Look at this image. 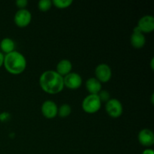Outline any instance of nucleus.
I'll list each match as a JSON object with an SVG mask.
<instances>
[{"label":"nucleus","instance_id":"f257e3e1","mask_svg":"<svg viewBox=\"0 0 154 154\" xmlns=\"http://www.w3.org/2000/svg\"><path fill=\"white\" fill-rule=\"evenodd\" d=\"M39 85L48 94H57L64 88L63 78L56 71L48 70L44 72L39 78Z\"/></svg>","mask_w":154,"mask_h":154},{"label":"nucleus","instance_id":"f03ea898","mask_svg":"<svg viewBox=\"0 0 154 154\" xmlns=\"http://www.w3.org/2000/svg\"><path fill=\"white\" fill-rule=\"evenodd\" d=\"M3 66L8 73L14 75H18L22 74L26 70L27 61L23 54L14 51L5 55Z\"/></svg>","mask_w":154,"mask_h":154},{"label":"nucleus","instance_id":"7ed1b4c3","mask_svg":"<svg viewBox=\"0 0 154 154\" xmlns=\"http://www.w3.org/2000/svg\"><path fill=\"white\" fill-rule=\"evenodd\" d=\"M81 106L84 112L90 114H95L100 110L102 102L97 95L89 94L84 99Z\"/></svg>","mask_w":154,"mask_h":154},{"label":"nucleus","instance_id":"20e7f679","mask_svg":"<svg viewBox=\"0 0 154 154\" xmlns=\"http://www.w3.org/2000/svg\"><path fill=\"white\" fill-rule=\"evenodd\" d=\"M105 111L108 116L112 118H118L123 112L121 102L117 99H111L105 103Z\"/></svg>","mask_w":154,"mask_h":154},{"label":"nucleus","instance_id":"39448f33","mask_svg":"<svg viewBox=\"0 0 154 154\" xmlns=\"http://www.w3.org/2000/svg\"><path fill=\"white\" fill-rule=\"evenodd\" d=\"M32 21V14L27 9H19L14 17V22L17 26L25 28Z\"/></svg>","mask_w":154,"mask_h":154},{"label":"nucleus","instance_id":"423d86ee","mask_svg":"<svg viewBox=\"0 0 154 154\" xmlns=\"http://www.w3.org/2000/svg\"><path fill=\"white\" fill-rule=\"evenodd\" d=\"M96 78L102 84L107 83L111 80L112 76V71L110 66L105 63H101L98 65L95 69Z\"/></svg>","mask_w":154,"mask_h":154},{"label":"nucleus","instance_id":"0eeeda50","mask_svg":"<svg viewBox=\"0 0 154 154\" xmlns=\"http://www.w3.org/2000/svg\"><path fill=\"white\" fill-rule=\"evenodd\" d=\"M82 77L76 72H71L63 78L64 87L70 90H78L82 85Z\"/></svg>","mask_w":154,"mask_h":154},{"label":"nucleus","instance_id":"6e6552de","mask_svg":"<svg viewBox=\"0 0 154 154\" xmlns=\"http://www.w3.org/2000/svg\"><path fill=\"white\" fill-rule=\"evenodd\" d=\"M42 115L47 119H54L57 116L58 113V106L52 100H46L43 102L42 105Z\"/></svg>","mask_w":154,"mask_h":154},{"label":"nucleus","instance_id":"1a4fd4ad","mask_svg":"<svg viewBox=\"0 0 154 154\" xmlns=\"http://www.w3.org/2000/svg\"><path fill=\"white\" fill-rule=\"evenodd\" d=\"M140 31L144 33H150L154 30V17L152 15H145L140 18L137 26Z\"/></svg>","mask_w":154,"mask_h":154},{"label":"nucleus","instance_id":"9d476101","mask_svg":"<svg viewBox=\"0 0 154 154\" xmlns=\"http://www.w3.org/2000/svg\"><path fill=\"white\" fill-rule=\"evenodd\" d=\"M138 139L140 144L146 147H150L154 144V134L149 129H143L139 132Z\"/></svg>","mask_w":154,"mask_h":154},{"label":"nucleus","instance_id":"9b49d317","mask_svg":"<svg viewBox=\"0 0 154 154\" xmlns=\"http://www.w3.org/2000/svg\"><path fill=\"white\" fill-rule=\"evenodd\" d=\"M130 43L135 49H141L145 45V36L137 26L134 28L133 32L130 37Z\"/></svg>","mask_w":154,"mask_h":154},{"label":"nucleus","instance_id":"f8f14e48","mask_svg":"<svg viewBox=\"0 0 154 154\" xmlns=\"http://www.w3.org/2000/svg\"><path fill=\"white\" fill-rule=\"evenodd\" d=\"M72 63H71L70 60H62L57 63V68H56V72L61 75L63 78L69 75V73L72 72Z\"/></svg>","mask_w":154,"mask_h":154},{"label":"nucleus","instance_id":"ddd939ff","mask_svg":"<svg viewBox=\"0 0 154 154\" xmlns=\"http://www.w3.org/2000/svg\"><path fill=\"white\" fill-rule=\"evenodd\" d=\"M85 87L91 95H97L102 90V84L96 78H90L87 80Z\"/></svg>","mask_w":154,"mask_h":154},{"label":"nucleus","instance_id":"4468645a","mask_svg":"<svg viewBox=\"0 0 154 154\" xmlns=\"http://www.w3.org/2000/svg\"><path fill=\"white\" fill-rule=\"evenodd\" d=\"M15 42L10 38H4L0 42V49L3 54H8L15 51Z\"/></svg>","mask_w":154,"mask_h":154},{"label":"nucleus","instance_id":"2eb2a0df","mask_svg":"<svg viewBox=\"0 0 154 154\" xmlns=\"http://www.w3.org/2000/svg\"><path fill=\"white\" fill-rule=\"evenodd\" d=\"M72 113V107L69 104H63L60 108H58V113L57 115L60 116L62 118L69 117Z\"/></svg>","mask_w":154,"mask_h":154},{"label":"nucleus","instance_id":"dca6fc26","mask_svg":"<svg viewBox=\"0 0 154 154\" xmlns=\"http://www.w3.org/2000/svg\"><path fill=\"white\" fill-rule=\"evenodd\" d=\"M73 3L72 0H53L52 5L59 9H65L70 7Z\"/></svg>","mask_w":154,"mask_h":154},{"label":"nucleus","instance_id":"f3484780","mask_svg":"<svg viewBox=\"0 0 154 154\" xmlns=\"http://www.w3.org/2000/svg\"><path fill=\"white\" fill-rule=\"evenodd\" d=\"M52 5V1L51 0H41L38 2V8L42 12L48 11Z\"/></svg>","mask_w":154,"mask_h":154},{"label":"nucleus","instance_id":"a211bd4d","mask_svg":"<svg viewBox=\"0 0 154 154\" xmlns=\"http://www.w3.org/2000/svg\"><path fill=\"white\" fill-rule=\"evenodd\" d=\"M97 96L102 103V102H105V103H106L108 101H109L110 99H111V97H110L111 96H110V93L108 90H102L99 93H98Z\"/></svg>","mask_w":154,"mask_h":154},{"label":"nucleus","instance_id":"6ab92c4d","mask_svg":"<svg viewBox=\"0 0 154 154\" xmlns=\"http://www.w3.org/2000/svg\"><path fill=\"white\" fill-rule=\"evenodd\" d=\"M15 4L20 9H25L28 5V1H26V0H17V1H16Z\"/></svg>","mask_w":154,"mask_h":154},{"label":"nucleus","instance_id":"aec40b11","mask_svg":"<svg viewBox=\"0 0 154 154\" xmlns=\"http://www.w3.org/2000/svg\"><path fill=\"white\" fill-rule=\"evenodd\" d=\"M9 114H6V113H2V114H0V120L1 121H4V120H8V118Z\"/></svg>","mask_w":154,"mask_h":154},{"label":"nucleus","instance_id":"412c9836","mask_svg":"<svg viewBox=\"0 0 154 154\" xmlns=\"http://www.w3.org/2000/svg\"><path fill=\"white\" fill-rule=\"evenodd\" d=\"M4 59H5V54H3L0 51V68L2 66H3L4 64Z\"/></svg>","mask_w":154,"mask_h":154},{"label":"nucleus","instance_id":"4be33fe9","mask_svg":"<svg viewBox=\"0 0 154 154\" xmlns=\"http://www.w3.org/2000/svg\"><path fill=\"white\" fill-rule=\"evenodd\" d=\"M141 154H154V152L152 149L147 148V149H145Z\"/></svg>","mask_w":154,"mask_h":154},{"label":"nucleus","instance_id":"5701e85b","mask_svg":"<svg viewBox=\"0 0 154 154\" xmlns=\"http://www.w3.org/2000/svg\"><path fill=\"white\" fill-rule=\"evenodd\" d=\"M151 62H152V63H151V67H152V69H153V59H152Z\"/></svg>","mask_w":154,"mask_h":154}]
</instances>
